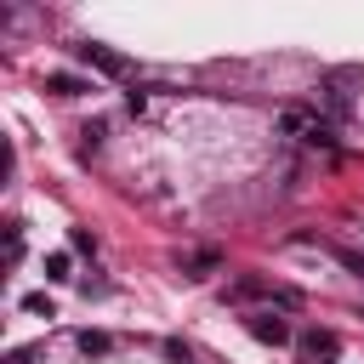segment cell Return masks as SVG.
<instances>
[{"instance_id": "obj_15", "label": "cell", "mask_w": 364, "mask_h": 364, "mask_svg": "<svg viewBox=\"0 0 364 364\" xmlns=\"http://www.w3.org/2000/svg\"><path fill=\"white\" fill-rule=\"evenodd\" d=\"M68 245H74V250H97V239H91L85 228H74V233H68Z\"/></svg>"}, {"instance_id": "obj_6", "label": "cell", "mask_w": 364, "mask_h": 364, "mask_svg": "<svg viewBox=\"0 0 364 364\" xmlns=\"http://www.w3.org/2000/svg\"><path fill=\"white\" fill-rule=\"evenodd\" d=\"M216 267H222V250H193V256L182 262V273H188V279H210Z\"/></svg>"}, {"instance_id": "obj_9", "label": "cell", "mask_w": 364, "mask_h": 364, "mask_svg": "<svg viewBox=\"0 0 364 364\" xmlns=\"http://www.w3.org/2000/svg\"><path fill=\"white\" fill-rule=\"evenodd\" d=\"M102 136H108V125H102V119H91V125L80 131V154H97V148H102Z\"/></svg>"}, {"instance_id": "obj_12", "label": "cell", "mask_w": 364, "mask_h": 364, "mask_svg": "<svg viewBox=\"0 0 364 364\" xmlns=\"http://www.w3.org/2000/svg\"><path fill=\"white\" fill-rule=\"evenodd\" d=\"M46 279H68V250H51L46 256Z\"/></svg>"}, {"instance_id": "obj_17", "label": "cell", "mask_w": 364, "mask_h": 364, "mask_svg": "<svg viewBox=\"0 0 364 364\" xmlns=\"http://www.w3.org/2000/svg\"><path fill=\"white\" fill-rule=\"evenodd\" d=\"M6 364H34V347H17V353H11Z\"/></svg>"}, {"instance_id": "obj_2", "label": "cell", "mask_w": 364, "mask_h": 364, "mask_svg": "<svg viewBox=\"0 0 364 364\" xmlns=\"http://www.w3.org/2000/svg\"><path fill=\"white\" fill-rule=\"evenodd\" d=\"M74 51H80V63H91V68L108 74V80H125V74H131V63H125L114 46H102V40H80Z\"/></svg>"}, {"instance_id": "obj_5", "label": "cell", "mask_w": 364, "mask_h": 364, "mask_svg": "<svg viewBox=\"0 0 364 364\" xmlns=\"http://www.w3.org/2000/svg\"><path fill=\"white\" fill-rule=\"evenodd\" d=\"M279 131H284V136L313 142V136L324 131V119H318V114H307V108H279Z\"/></svg>"}, {"instance_id": "obj_11", "label": "cell", "mask_w": 364, "mask_h": 364, "mask_svg": "<svg viewBox=\"0 0 364 364\" xmlns=\"http://www.w3.org/2000/svg\"><path fill=\"white\" fill-rule=\"evenodd\" d=\"M6 262H23V228L17 222L6 228Z\"/></svg>"}, {"instance_id": "obj_8", "label": "cell", "mask_w": 364, "mask_h": 364, "mask_svg": "<svg viewBox=\"0 0 364 364\" xmlns=\"http://www.w3.org/2000/svg\"><path fill=\"white\" fill-rule=\"evenodd\" d=\"M74 347H80V353H85V358H102V353H108V347H114V341H108V336H102V330H80V336H74Z\"/></svg>"}, {"instance_id": "obj_13", "label": "cell", "mask_w": 364, "mask_h": 364, "mask_svg": "<svg viewBox=\"0 0 364 364\" xmlns=\"http://www.w3.org/2000/svg\"><path fill=\"white\" fill-rule=\"evenodd\" d=\"M23 313H46V318H51V296H46V290H34V296H23Z\"/></svg>"}, {"instance_id": "obj_10", "label": "cell", "mask_w": 364, "mask_h": 364, "mask_svg": "<svg viewBox=\"0 0 364 364\" xmlns=\"http://www.w3.org/2000/svg\"><path fill=\"white\" fill-rule=\"evenodd\" d=\"M256 296H262L256 279H233V284H228V301H256Z\"/></svg>"}, {"instance_id": "obj_3", "label": "cell", "mask_w": 364, "mask_h": 364, "mask_svg": "<svg viewBox=\"0 0 364 364\" xmlns=\"http://www.w3.org/2000/svg\"><path fill=\"white\" fill-rule=\"evenodd\" d=\"M245 330H250L256 341H267V347H284V341H290V324H284L273 307H256V313H245Z\"/></svg>"}, {"instance_id": "obj_1", "label": "cell", "mask_w": 364, "mask_h": 364, "mask_svg": "<svg viewBox=\"0 0 364 364\" xmlns=\"http://www.w3.org/2000/svg\"><path fill=\"white\" fill-rule=\"evenodd\" d=\"M364 85V68L358 63H341V68H324L318 74V102L336 114V119H347L353 114V91Z\"/></svg>"}, {"instance_id": "obj_4", "label": "cell", "mask_w": 364, "mask_h": 364, "mask_svg": "<svg viewBox=\"0 0 364 364\" xmlns=\"http://www.w3.org/2000/svg\"><path fill=\"white\" fill-rule=\"evenodd\" d=\"M296 353H301L307 364H341V358H336V353H341L336 330H307V336L296 341Z\"/></svg>"}, {"instance_id": "obj_16", "label": "cell", "mask_w": 364, "mask_h": 364, "mask_svg": "<svg viewBox=\"0 0 364 364\" xmlns=\"http://www.w3.org/2000/svg\"><path fill=\"white\" fill-rule=\"evenodd\" d=\"M267 296H273V307H301V296H296V290H267Z\"/></svg>"}, {"instance_id": "obj_14", "label": "cell", "mask_w": 364, "mask_h": 364, "mask_svg": "<svg viewBox=\"0 0 364 364\" xmlns=\"http://www.w3.org/2000/svg\"><path fill=\"white\" fill-rule=\"evenodd\" d=\"M165 358H171V364H193V353H188V341H176V336L165 341Z\"/></svg>"}, {"instance_id": "obj_7", "label": "cell", "mask_w": 364, "mask_h": 364, "mask_svg": "<svg viewBox=\"0 0 364 364\" xmlns=\"http://www.w3.org/2000/svg\"><path fill=\"white\" fill-rule=\"evenodd\" d=\"M46 91H57V97H80V91H91L80 74H46Z\"/></svg>"}]
</instances>
